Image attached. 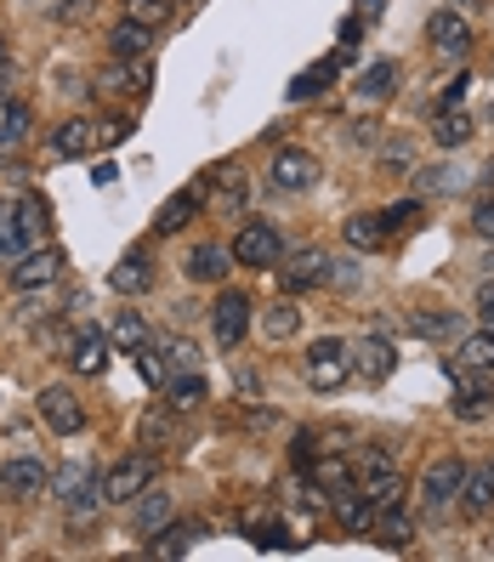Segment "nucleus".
<instances>
[{
  "label": "nucleus",
  "instance_id": "e433bc0d",
  "mask_svg": "<svg viewBox=\"0 0 494 562\" xmlns=\"http://www.w3.org/2000/svg\"><path fill=\"white\" fill-rule=\"evenodd\" d=\"M409 329H415V336H426V341H444V336H460V318L426 307V313H409Z\"/></svg>",
  "mask_w": 494,
  "mask_h": 562
},
{
  "label": "nucleus",
  "instance_id": "de8ad7c7",
  "mask_svg": "<svg viewBox=\"0 0 494 562\" xmlns=\"http://www.w3.org/2000/svg\"><path fill=\"white\" fill-rule=\"evenodd\" d=\"M472 234L494 245V193H489V200H478V205H472Z\"/></svg>",
  "mask_w": 494,
  "mask_h": 562
},
{
  "label": "nucleus",
  "instance_id": "6e6d98bb",
  "mask_svg": "<svg viewBox=\"0 0 494 562\" xmlns=\"http://www.w3.org/2000/svg\"><path fill=\"white\" fill-rule=\"evenodd\" d=\"M449 7H467V0H449Z\"/></svg>",
  "mask_w": 494,
  "mask_h": 562
},
{
  "label": "nucleus",
  "instance_id": "9d476101",
  "mask_svg": "<svg viewBox=\"0 0 494 562\" xmlns=\"http://www.w3.org/2000/svg\"><path fill=\"white\" fill-rule=\"evenodd\" d=\"M426 41H433V52H438L444 63H454V57H467V52H472V23L460 18L454 7H444V12L426 18Z\"/></svg>",
  "mask_w": 494,
  "mask_h": 562
},
{
  "label": "nucleus",
  "instance_id": "2eb2a0df",
  "mask_svg": "<svg viewBox=\"0 0 494 562\" xmlns=\"http://www.w3.org/2000/svg\"><path fill=\"white\" fill-rule=\"evenodd\" d=\"M347 358H352V375H364V381H386L398 370V352H392L386 336H364L358 347H347Z\"/></svg>",
  "mask_w": 494,
  "mask_h": 562
},
{
  "label": "nucleus",
  "instance_id": "7ed1b4c3",
  "mask_svg": "<svg viewBox=\"0 0 494 562\" xmlns=\"http://www.w3.org/2000/svg\"><path fill=\"white\" fill-rule=\"evenodd\" d=\"M227 250H234L239 268H261V273H273L279 261H284V239H279V227H273V222H245Z\"/></svg>",
  "mask_w": 494,
  "mask_h": 562
},
{
  "label": "nucleus",
  "instance_id": "c9c22d12",
  "mask_svg": "<svg viewBox=\"0 0 494 562\" xmlns=\"http://www.w3.org/2000/svg\"><path fill=\"white\" fill-rule=\"evenodd\" d=\"M460 363H467V370L494 375V329H478V336H460Z\"/></svg>",
  "mask_w": 494,
  "mask_h": 562
},
{
  "label": "nucleus",
  "instance_id": "6ab92c4d",
  "mask_svg": "<svg viewBox=\"0 0 494 562\" xmlns=\"http://www.w3.org/2000/svg\"><path fill=\"white\" fill-rule=\"evenodd\" d=\"M467 517H483L494 512V460H483V467H467V483H460V501H454Z\"/></svg>",
  "mask_w": 494,
  "mask_h": 562
},
{
  "label": "nucleus",
  "instance_id": "f8f14e48",
  "mask_svg": "<svg viewBox=\"0 0 494 562\" xmlns=\"http://www.w3.org/2000/svg\"><path fill=\"white\" fill-rule=\"evenodd\" d=\"M57 273H63V250L57 245H35V250H23L12 261V284L18 290H46V284H57Z\"/></svg>",
  "mask_w": 494,
  "mask_h": 562
},
{
  "label": "nucleus",
  "instance_id": "f257e3e1",
  "mask_svg": "<svg viewBox=\"0 0 494 562\" xmlns=\"http://www.w3.org/2000/svg\"><path fill=\"white\" fill-rule=\"evenodd\" d=\"M52 501L69 512V522H86V517H97V506H103V477H97V467L75 460V467L52 472Z\"/></svg>",
  "mask_w": 494,
  "mask_h": 562
},
{
  "label": "nucleus",
  "instance_id": "a18cd8bd",
  "mask_svg": "<svg viewBox=\"0 0 494 562\" xmlns=\"http://www.w3.org/2000/svg\"><path fill=\"white\" fill-rule=\"evenodd\" d=\"M131 358H137V370H143V381H148V386H165V363H159V352H154V347H137Z\"/></svg>",
  "mask_w": 494,
  "mask_h": 562
},
{
  "label": "nucleus",
  "instance_id": "412c9836",
  "mask_svg": "<svg viewBox=\"0 0 494 562\" xmlns=\"http://www.w3.org/2000/svg\"><path fill=\"white\" fill-rule=\"evenodd\" d=\"M109 284H114V295H143V290L154 284V261H148V250H125V256L114 261Z\"/></svg>",
  "mask_w": 494,
  "mask_h": 562
},
{
  "label": "nucleus",
  "instance_id": "c756f323",
  "mask_svg": "<svg viewBox=\"0 0 494 562\" xmlns=\"http://www.w3.org/2000/svg\"><path fill=\"white\" fill-rule=\"evenodd\" d=\"M205 182L216 188V211H222V216H239V211H245V182H239L234 165H216V171H205Z\"/></svg>",
  "mask_w": 494,
  "mask_h": 562
},
{
  "label": "nucleus",
  "instance_id": "393cba45",
  "mask_svg": "<svg viewBox=\"0 0 494 562\" xmlns=\"http://www.w3.org/2000/svg\"><path fill=\"white\" fill-rule=\"evenodd\" d=\"M347 46L336 52V57H329V63H318V69H302V75H295L290 80V103H307V97H318V91H329V80H336V69H347Z\"/></svg>",
  "mask_w": 494,
  "mask_h": 562
},
{
  "label": "nucleus",
  "instance_id": "8fccbe9b",
  "mask_svg": "<svg viewBox=\"0 0 494 562\" xmlns=\"http://www.w3.org/2000/svg\"><path fill=\"white\" fill-rule=\"evenodd\" d=\"M318 454H324V449H318V438H313V432L295 438V467H302V472H313V467H318Z\"/></svg>",
  "mask_w": 494,
  "mask_h": 562
},
{
  "label": "nucleus",
  "instance_id": "5701e85b",
  "mask_svg": "<svg viewBox=\"0 0 494 562\" xmlns=\"http://www.w3.org/2000/svg\"><path fill=\"white\" fill-rule=\"evenodd\" d=\"M370 535H381V546H392V551H404V546L415 540V517H409V506H404V501L381 506V512H375V528H370Z\"/></svg>",
  "mask_w": 494,
  "mask_h": 562
},
{
  "label": "nucleus",
  "instance_id": "cd10ccee",
  "mask_svg": "<svg viewBox=\"0 0 494 562\" xmlns=\"http://www.w3.org/2000/svg\"><path fill=\"white\" fill-rule=\"evenodd\" d=\"M165 404H171L177 415L200 409V404H205V381H200V370H177V375H165Z\"/></svg>",
  "mask_w": 494,
  "mask_h": 562
},
{
  "label": "nucleus",
  "instance_id": "72a5a7b5",
  "mask_svg": "<svg viewBox=\"0 0 494 562\" xmlns=\"http://www.w3.org/2000/svg\"><path fill=\"white\" fill-rule=\"evenodd\" d=\"M12 205H18V222H23V234H29V239L41 245V239L52 234V205L41 200V193H18Z\"/></svg>",
  "mask_w": 494,
  "mask_h": 562
},
{
  "label": "nucleus",
  "instance_id": "5fc2aeb1",
  "mask_svg": "<svg viewBox=\"0 0 494 562\" xmlns=\"http://www.w3.org/2000/svg\"><path fill=\"white\" fill-rule=\"evenodd\" d=\"M0 75H7V41H0Z\"/></svg>",
  "mask_w": 494,
  "mask_h": 562
},
{
  "label": "nucleus",
  "instance_id": "7c9ffc66",
  "mask_svg": "<svg viewBox=\"0 0 494 562\" xmlns=\"http://www.w3.org/2000/svg\"><path fill=\"white\" fill-rule=\"evenodd\" d=\"M23 250H35V239L23 234L18 205H0V268H12V261H18Z\"/></svg>",
  "mask_w": 494,
  "mask_h": 562
},
{
  "label": "nucleus",
  "instance_id": "39448f33",
  "mask_svg": "<svg viewBox=\"0 0 494 562\" xmlns=\"http://www.w3.org/2000/svg\"><path fill=\"white\" fill-rule=\"evenodd\" d=\"M347 381H352L347 341H336V336H318V341L307 347V386H318V392H336V386H347Z\"/></svg>",
  "mask_w": 494,
  "mask_h": 562
},
{
  "label": "nucleus",
  "instance_id": "37998d69",
  "mask_svg": "<svg viewBox=\"0 0 494 562\" xmlns=\"http://www.w3.org/2000/svg\"><path fill=\"white\" fill-rule=\"evenodd\" d=\"M250 535H256L261 551H273V546H279V551H302V540H295L290 528H279V522H273V528H250Z\"/></svg>",
  "mask_w": 494,
  "mask_h": 562
},
{
  "label": "nucleus",
  "instance_id": "b1692460",
  "mask_svg": "<svg viewBox=\"0 0 494 562\" xmlns=\"http://www.w3.org/2000/svg\"><path fill=\"white\" fill-rule=\"evenodd\" d=\"M148 46H154V29H148V23H131V18H125V23L109 29V52H114L120 63H143Z\"/></svg>",
  "mask_w": 494,
  "mask_h": 562
},
{
  "label": "nucleus",
  "instance_id": "f03ea898",
  "mask_svg": "<svg viewBox=\"0 0 494 562\" xmlns=\"http://www.w3.org/2000/svg\"><path fill=\"white\" fill-rule=\"evenodd\" d=\"M460 483H467V460L460 454H438L433 467L420 472V512L426 517H449L460 501Z\"/></svg>",
  "mask_w": 494,
  "mask_h": 562
},
{
  "label": "nucleus",
  "instance_id": "0eeeda50",
  "mask_svg": "<svg viewBox=\"0 0 494 562\" xmlns=\"http://www.w3.org/2000/svg\"><path fill=\"white\" fill-rule=\"evenodd\" d=\"M35 409H41V420L52 426L57 438H80L86 432V404L75 398L69 386H46L41 398H35Z\"/></svg>",
  "mask_w": 494,
  "mask_h": 562
},
{
  "label": "nucleus",
  "instance_id": "603ef678",
  "mask_svg": "<svg viewBox=\"0 0 494 562\" xmlns=\"http://www.w3.org/2000/svg\"><path fill=\"white\" fill-rule=\"evenodd\" d=\"M125 131H131L125 120H109L103 131H97V143H103V148H114V143H125Z\"/></svg>",
  "mask_w": 494,
  "mask_h": 562
},
{
  "label": "nucleus",
  "instance_id": "1a4fd4ad",
  "mask_svg": "<svg viewBox=\"0 0 494 562\" xmlns=\"http://www.w3.org/2000/svg\"><path fill=\"white\" fill-rule=\"evenodd\" d=\"M336 279V268H329V256L318 250V245H307V250H295L284 268H279V284H284V295H302V290H318V284H329Z\"/></svg>",
  "mask_w": 494,
  "mask_h": 562
},
{
  "label": "nucleus",
  "instance_id": "f704fd0d",
  "mask_svg": "<svg viewBox=\"0 0 494 562\" xmlns=\"http://www.w3.org/2000/svg\"><path fill=\"white\" fill-rule=\"evenodd\" d=\"M171 432H177V409H171V404H159V409L143 415L137 443H143V449H165V443H171Z\"/></svg>",
  "mask_w": 494,
  "mask_h": 562
},
{
  "label": "nucleus",
  "instance_id": "20e7f679",
  "mask_svg": "<svg viewBox=\"0 0 494 562\" xmlns=\"http://www.w3.org/2000/svg\"><path fill=\"white\" fill-rule=\"evenodd\" d=\"M250 318H256L250 295L234 290V284H222V290H216V302H211V336H216L222 347H239V341H245V329H250Z\"/></svg>",
  "mask_w": 494,
  "mask_h": 562
},
{
  "label": "nucleus",
  "instance_id": "a211bd4d",
  "mask_svg": "<svg viewBox=\"0 0 494 562\" xmlns=\"http://www.w3.org/2000/svg\"><path fill=\"white\" fill-rule=\"evenodd\" d=\"M29 131H35V109L23 103V97H12V91H0V154H12Z\"/></svg>",
  "mask_w": 494,
  "mask_h": 562
},
{
  "label": "nucleus",
  "instance_id": "58836bf2",
  "mask_svg": "<svg viewBox=\"0 0 494 562\" xmlns=\"http://www.w3.org/2000/svg\"><path fill=\"white\" fill-rule=\"evenodd\" d=\"M313 483H318V494L329 501L336 488H352V467L347 460H329V454H318V467H313Z\"/></svg>",
  "mask_w": 494,
  "mask_h": 562
},
{
  "label": "nucleus",
  "instance_id": "6e6552de",
  "mask_svg": "<svg viewBox=\"0 0 494 562\" xmlns=\"http://www.w3.org/2000/svg\"><path fill=\"white\" fill-rule=\"evenodd\" d=\"M449 381H454V415L460 420H483L494 404V381L483 370H467V363H449Z\"/></svg>",
  "mask_w": 494,
  "mask_h": 562
},
{
  "label": "nucleus",
  "instance_id": "79ce46f5",
  "mask_svg": "<svg viewBox=\"0 0 494 562\" xmlns=\"http://www.w3.org/2000/svg\"><path fill=\"white\" fill-rule=\"evenodd\" d=\"M109 86H114V91H125V97H137V91H143V69H137V63H120V57H114Z\"/></svg>",
  "mask_w": 494,
  "mask_h": 562
},
{
  "label": "nucleus",
  "instance_id": "4468645a",
  "mask_svg": "<svg viewBox=\"0 0 494 562\" xmlns=\"http://www.w3.org/2000/svg\"><path fill=\"white\" fill-rule=\"evenodd\" d=\"M205 193H211V182L200 177L188 193H171V200L159 205V216H154V234H182V227L200 216V205H205Z\"/></svg>",
  "mask_w": 494,
  "mask_h": 562
},
{
  "label": "nucleus",
  "instance_id": "a19ab883",
  "mask_svg": "<svg viewBox=\"0 0 494 562\" xmlns=\"http://www.w3.org/2000/svg\"><path fill=\"white\" fill-rule=\"evenodd\" d=\"M114 341H120V347H131V352H137V347H148V324H143L137 313H125V318L114 324Z\"/></svg>",
  "mask_w": 494,
  "mask_h": 562
},
{
  "label": "nucleus",
  "instance_id": "3c124183",
  "mask_svg": "<svg viewBox=\"0 0 494 562\" xmlns=\"http://www.w3.org/2000/svg\"><path fill=\"white\" fill-rule=\"evenodd\" d=\"M454 182H460V177H449V171H420V177H415L420 193H444V188H454Z\"/></svg>",
  "mask_w": 494,
  "mask_h": 562
},
{
  "label": "nucleus",
  "instance_id": "ea45409f",
  "mask_svg": "<svg viewBox=\"0 0 494 562\" xmlns=\"http://www.w3.org/2000/svg\"><path fill=\"white\" fill-rule=\"evenodd\" d=\"M125 18L159 29V23H171V18H177V0H125Z\"/></svg>",
  "mask_w": 494,
  "mask_h": 562
},
{
  "label": "nucleus",
  "instance_id": "dca6fc26",
  "mask_svg": "<svg viewBox=\"0 0 494 562\" xmlns=\"http://www.w3.org/2000/svg\"><path fill=\"white\" fill-rule=\"evenodd\" d=\"M109 358H114V341L103 336V329H80V336L69 341V363H75V375H103L109 370Z\"/></svg>",
  "mask_w": 494,
  "mask_h": 562
},
{
  "label": "nucleus",
  "instance_id": "473e14b6",
  "mask_svg": "<svg viewBox=\"0 0 494 562\" xmlns=\"http://www.w3.org/2000/svg\"><path fill=\"white\" fill-rule=\"evenodd\" d=\"M341 239H347L352 250H375V245L386 239L381 211H358V216H347V222H341Z\"/></svg>",
  "mask_w": 494,
  "mask_h": 562
},
{
  "label": "nucleus",
  "instance_id": "f3484780",
  "mask_svg": "<svg viewBox=\"0 0 494 562\" xmlns=\"http://www.w3.org/2000/svg\"><path fill=\"white\" fill-rule=\"evenodd\" d=\"M165 522H171V494H165L159 483H148L137 501H131V535L148 540L154 528H165Z\"/></svg>",
  "mask_w": 494,
  "mask_h": 562
},
{
  "label": "nucleus",
  "instance_id": "09e8293b",
  "mask_svg": "<svg viewBox=\"0 0 494 562\" xmlns=\"http://www.w3.org/2000/svg\"><path fill=\"white\" fill-rule=\"evenodd\" d=\"M165 358H171V370H200V352H193V341H171V347H165Z\"/></svg>",
  "mask_w": 494,
  "mask_h": 562
},
{
  "label": "nucleus",
  "instance_id": "bb28decb",
  "mask_svg": "<svg viewBox=\"0 0 494 562\" xmlns=\"http://www.w3.org/2000/svg\"><path fill=\"white\" fill-rule=\"evenodd\" d=\"M256 329H261V341H290L295 329H302V307L284 295V302H273L268 313H256Z\"/></svg>",
  "mask_w": 494,
  "mask_h": 562
},
{
  "label": "nucleus",
  "instance_id": "4be33fe9",
  "mask_svg": "<svg viewBox=\"0 0 494 562\" xmlns=\"http://www.w3.org/2000/svg\"><path fill=\"white\" fill-rule=\"evenodd\" d=\"M97 148V131H91V120H63L57 131H52V159H86Z\"/></svg>",
  "mask_w": 494,
  "mask_h": 562
},
{
  "label": "nucleus",
  "instance_id": "423d86ee",
  "mask_svg": "<svg viewBox=\"0 0 494 562\" xmlns=\"http://www.w3.org/2000/svg\"><path fill=\"white\" fill-rule=\"evenodd\" d=\"M154 454H125L120 460V467H109L103 472V501H114V506H131V501H137V494L154 483Z\"/></svg>",
  "mask_w": 494,
  "mask_h": 562
},
{
  "label": "nucleus",
  "instance_id": "c85d7f7f",
  "mask_svg": "<svg viewBox=\"0 0 494 562\" xmlns=\"http://www.w3.org/2000/svg\"><path fill=\"white\" fill-rule=\"evenodd\" d=\"M392 86H398V63L381 57V63H370V69L358 75V103H386Z\"/></svg>",
  "mask_w": 494,
  "mask_h": 562
},
{
  "label": "nucleus",
  "instance_id": "49530a36",
  "mask_svg": "<svg viewBox=\"0 0 494 562\" xmlns=\"http://www.w3.org/2000/svg\"><path fill=\"white\" fill-rule=\"evenodd\" d=\"M467 91H472V80L467 75H454L444 91H438V114H449V109H460V103H467Z\"/></svg>",
  "mask_w": 494,
  "mask_h": 562
},
{
  "label": "nucleus",
  "instance_id": "4c0bfd02",
  "mask_svg": "<svg viewBox=\"0 0 494 562\" xmlns=\"http://www.w3.org/2000/svg\"><path fill=\"white\" fill-rule=\"evenodd\" d=\"M433 143H438V148H467V143H472V120L460 114V109L438 114V125H433Z\"/></svg>",
  "mask_w": 494,
  "mask_h": 562
},
{
  "label": "nucleus",
  "instance_id": "a878e982",
  "mask_svg": "<svg viewBox=\"0 0 494 562\" xmlns=\"http://www.w3.org/2000/svg\"><path fill=\"white\" fill-rule=\"evenodd\" d=\"M227 268H239L227 245H200V250L188 256V273L200 279V284H227Z\"/></svg>",
  "mask_w": 494,
  "mask_h": 562
},
{
  "label": "nucleus",
  "instance_id": "864d4df0",
  "mask_svg": "<svg viewBox=\"0 0 494 562\" xmlns=\"http://www.w3.org/2000/svg\"><path fill=\"white\" fill-rule=\"evenodd\" d=\"M478 318H483V324H494V284H483V290H478Z\"/></svg>",
  "mask_w": 494,
  "mask_h": 562
},
{
  "label": "nucleus",
  "instance_id": "c03bdc74",
  "mask_svg": "<svg viewBox=\"0 0 494 562\" xmlns=\"http://www.w3.org/2000/svg\"><path fill=\"white\" fill-rule=\"evenodd\" d=\"M415 216H420V200H398V205H386V211H381V227L392 234V227H409Z\"/></svg>",
  "mask_w": 494,
  "mask_h": 562
},
{
  "label": "nucleus",
  "instance_id": "2f4dec72",
  "mask_svg": "<svg viewBox=\"0 0 494 562\" xmlns=\"http://www.w3.org/2000/svg\"><path fill=\"white\" fill-rule=\"evenodd\" d=\"M148 540H154L148 557H182L193 540H200V522H165V528H154Z\"/></svg>",
  "mask_w": 494,
  "mask_h": 562
},
{
  "label": "nucleus",
  "instance_id": "9b49d317",
  "mask_svg": "<svg viewBox=\"0 0 494 562\" xmlns=\"http://www.w3.org/2000/svg\"><path fill=\"white\" fill-rule=\"evenodd\" d=\"M268 177H273V193H307L318 182V159L307 148H279Z\"/></svg>",
  "mask_w": 494,
  "mask_h": 562
},
{
  "label": "nucleus",
  "instance_id": "ddd939ff",
  "mask_svg": "<svg viewBox=\"0 0 494 562\" xmlns=\"http://www.w3.org/2000/svg\"><path fill=\"white\" fill-rule=\"evenodd\" d=\"M0 488L18 494V501H35V494H46V488H52L46 460H35V454H18V460H7V467H0Z\"/></svg>",
  "mask_w": 494,
  "mask_h": 562
},
{
  "label": "nucleus",
  "instance_id": "aec40b11",
  "mask_svg": "<svg viewBox=\"0 0 494 562\" xmlns=\"http://www.w3.org/2000/svg\"><path fill=\"white\" fill-rule=\"evenodd\" d=\"M329 512H336V522L347 528V535H370V528H375V506L358 488H336V494H329Z\"/></svg>",
  "mask_w": 494,
  "mask_h": 562
}]
</instances>
